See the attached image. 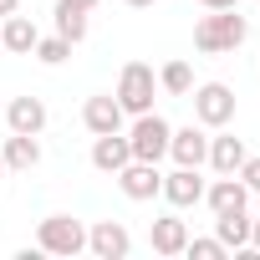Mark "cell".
<instances>
[{"label":"cell","mask_w":260,"mask_h":260,"mask_svg":"<svg viewBox=\"0 0 260 260\" xmlns=\"http://www.w3.org/2000/svg\"><path fill=\"white\" fill-rule=\"evenodd\" d=\"M41 41V31L26 21V16H6V26H0V51H16V56H31Z\"/></svg>","instance_id":"14"},{"label":"cell","mask_w":260,"mask_h":260,"mask_svg":"<svg viewBox=\"0 0 260 260\" xmlns=\"http://www.w3.org/2000/svg\"><path fill=\"white\" fill-rule=\"evenodd\" d=\"M250 214L245 209H230V214H214V240L224 245V250H245L250 245Z\"/></svg>","instance_id":"16"},{"label":"cell","mask_w":260,"mask_h":260,"mask_svg":"<svg viewBox=\"0 0 260 260\" xmlns=\"http://www.w3.org/2000/svg\"><path fill=\"white\" fill-rule=\"evenodd\" d=\"M21 11V0H0V16H16Z\"/></svg>","instance_id":"25"},{"label":"cell","mask_w":260,"mask_h":260,"mask_svg":"<svg viewBox=\"0 0 260 260\" xmlns=\"http://www.w3.org/2000/svg\"><path fill=\"white\" fill-rule=\"evenodd\" d=\"M87 250H92L97 260H122L127 250H133V235H127L117 219H97V224L87 230Z\"/></svg>","instance_id":"8"},{"label":"cell","mask_w":260,"mask_h":260,"mask_svg":"<svg viewBox=\"0 0 260 260\" xmlns=\"http://www.w3.org/2000/svg\"><path fill=\"white\" fill-rule=\"evenodd\" d=\"M235 174H240V184H245L250 194H260V158H250V153H245V164H240Z\"/></svg>","instance_id":"23"},{"label":"cell","mask_w":260,"mask_h":260,"mask_svg":"<svg viewBox=\"0 0 260 260\" xmlns=\"http://www.w3.org/2000/svg\"><path fill=\"white\" fill-rule=\"evenodd\" d=\"M0 158H6V169H16V174H31V169L41 164V143H36V133H11Z\"/></svg>","instance_id":"15"},{"label":"cell","mask_w":260,"mask_h":260,"mask_svg":"<svg viewBox=\"0 0 260 260\" xmlns=\"http://www.w3.org/2000/svg\"><path fill=\"white\" fill-rule=\"evenodd\" d=\"M122 102L112 97V92H102V97H87V107H82V122H87V133L97 138V133H122Z\"/></svg>","instance_id":"10"},{"label":"cell","mask_w":260,"mask_h":260,"mask_svg":"<svg viewBox=\"0 0 260 260\" xmlns=\"http://www.w3.org/2000/svg\"><path fill=\"white\" fill-rule=\"evenodd\" d=\"M148 245H153V255H184V245H189V224H184V219H153Z\"/></svg>","instance_id":"17"},{"label":"cell","mask_w":260,"mask_h":260,"mask_svg":"<svg viewBox=\"0 0 260 260\" xmlns=\"http://www.w3.org/2000/svg\"><path fill=\"white\" fill-rule=\"evenodd\" d=\"M169 133L174 127L158 112H138L133 127H127V148H133V158H143V164H158V158H169Z\"/></svg>","instance_id":"4"},{"label":"cell","mask_w":260,"mask_h":260,"mask_svg":"<svg viewBox=\"0 0 260 260\" xmlns=\"http://www.w3.org/2000/svg\"><path fill=\"white\" fill-rule=\"evenodd\" d=\"M127 158H133L127 133H97V138H92V169H97V174H117Z\"/></svg>","instance_id":"11"},{"label":"cell","mask_w":260,"mask_h":260,"mask_svg":"<svg viewBox=\"0 0 260 260\" xmlns=\"http://www.w3.org/2000/svg\"><path fill=\"white\" fill-rule=\"evenodd\" d=\"M184 255H194V260H224L230 250H224L219 240H194V235H189V245H184Z\"/></svg>","instance_id":"22"},{"label":"cell","mask_w":260,"mask_h":260,"mask_svg":"<svg viewBox=\"0 0 260 260\" xmlns=\"http://www.w3.org/2000/svg\"><path fill=\"white\" fill-rule=\"evenodd\" d=\"M61 6H77V11H92V6H97V0H61Z\"/></svg>","instance_id":"26"},{"label":"cell","mask_w":260,"mask_h":260,"mask_svg":"<svg viewBox=\"0 0 260 260\" xmlns=\"http://www.w3.org/2000/svg\"><path fill=\"white\" fill-rule=\"evenodd\" d=\"M0 179H6V158H0Z\"/></svg>","instance_id":"28"},{"label":"cell","mask_w":260,"mask_h":260,"mask_svg":"<svg viewBox=\"0 0 260 260\" xmlns=\"http://www.w3.org/2000/svg\"><path fill=\"white\" fill-rule=\"evenodd\" d=\"M31 56H36V61H46V67H61V61L72 56V41H67V36H41Z\"/></svg>","instance_id":"21"},{"label":"cell","mask_w":260,"mask_h":260,"mask_svg":"<svg viewBox=\"0 0 260 260\" xmlns=\"http://www.w3.org/2000/svg\"><path fill=\"white\" fill-rule=\"evenodd\" d=\"M204 204H209L214 214H230V209H245V204H250V189L240 184V174H219V179L204 189Z\"/></svg>","instance_id":"12"},{"label":"cell","mask_w":260,"mask_h":260,"mask_svg":"<svg viewBox=\"0 0 260 260\" xmlns=\"http://www.w3.org/2000/svg\"><path fill=\"white\" fill-rule=\"evenodd\" d=\"M112 179H117V189H122L127 199H138V204H143V199H153V194L164 189V174H158V164H143V158H127V164H122Z\"/></svg>","instance_id":"6"},{"label":"cell","mask_w":260,"mask_h":260,"mask_svg":"<svg viewBox=\"0 0 260 260\" xmlns=\"http://www.w3.org/2000/svg\"><path fill=\"white\" fill-rule=\"evenodd\" d=\"M127 6H133V11H148V6H158V0H127Z\"/></svg>","instance_id":"27"},{"label":"cell","mask_w":260,"mask_h":260,"mask_svg":"<svg viewBox=\"0 0 260 260\" xmlns=\"http://www.w3.org/2000/svg\"><path fill=\"white\" fill-rule=\"evenodd\" d=\"M214 174H235L240 164H245V143L240 138H230V133H219V138H209V158H204Z\"/></svg>","instance_id":"18"},{"label":"cell","mask_w":260,"mask_h":260,"mask_svg":"<svg viewBox=\"0 0 260 260\" xmlns=\"http://www.w3.org/2000/svg\"><path fill=\"white\" fill-rule=\"evenodd\" d=\"M169 158H174V164H184V169H199V164L209 158V133H204L199 122L174 127V133H169Z\"/></svg>","instance_id":"7"},{"label":"cell","mask_w":260,"mask_h":260,"mask_svg":"<svg viewBox=\"0 0 260 260\" xmlns=\"http://www.w3.org/2000/svg\"><path fill=\"white\" fill-rule=\"evenodd\" d=\"M194 122H199V127H230V122H235V92H230L224 82L194 87Z\"/></svg>","instance_id":"5"},{"label":"cell","mask_w":260,"mask_h":260,"mask_svg":"<svg viewBox=\"0 0 260 260\" xmlns=\"http://www.w3.org/2000/svg\"><path fill=\"white\" fill-rule=\"evenodd\" d=\"M245 36H250V21L240 16V6H235V11H209V16H199V26H194V46H199L204 56H224V51L245 46Z\"/></svg>","instance_id":"1"},{"label":"cell","mask_w":260,"mask_h":260,"mask_svg":"<svg viewBox=\"0 0 260 260\" xmlns=\"http://www.w3.org/2000/svg\"><path fill=\"white\" fill-rule=\"evenodd\" d=\"M199 6H204V11H235L240 0H199Z\"/></svg>","instance_id":"24"},{"label":"cell","mask_w":260,"mask_h":260,"mask_svg":"<svg viewBox=\"0 0 260 260\" xmlns=\"http://www.w3.org/2000/svg\"><path fill=\"white\" fill-rule=\"evenodd\" d=\"M56 36H67L72 46L87 36V11H77V6H61L56 0Z\"/></svg>","instance_id":"20"},{"label":"cell","mask_w":260,"mask_h":260,"mask_svg":"<svg viewBox=\"0 0 260 260\" xmlns=\"http://www.w3.org/2000/svg\"><path fill=\"white\" fill-rule=\"evenodd\" d=\"M158 87H164L169 97H189V92H194V67H189V61H164Z\"/></svg>","instance_id":"19"},{"label":"cell","mask_w":260,"mask_h":260,"mask_svg":"<svg viewBox=\"0 0 260 260\" xmlns=\"http://www.w3.org/2000/svg\"><path fill=\"white\" fill-rule=\"evenodd\" d=\"M174 209H194L199 199H204V179H199V169H174V174H164V189H158Z\"/></svg>","instance_id":"9"},{"label":"cell","mask_w":260,"mask_h":260,"mask_svg":"<svg viewBox=\"0 0 260 260\" xmlns=\"http://www.w3.org/2000/svg\"><path fill=\"white\" fill-rule=\"evenodd\" d=\"M153 92H158V77H153V67L148 61H127L122 67V77H117V102H122V112H153Z\"/></svg>","instance_id":"3"},{"label":"cell","mask_w":260,"mask_h":260,"mask_svg":"<svg viewBox=\"0 0 260 260\" xmlns=\"http://www.w3.org/2000/svg\"><path fill=\"white\" fill-rule=\"evenodd\" d=\"M36 245H41V255H61V260H72V255L87 250V224L72 219V214H46V219L36 224Z\"/></svg>","instance_id":"2"},{"label":"cell","mask_w":260,"mask_h":260,"mask_svg":"<svg viewBox=\"0 0 260 260\" xmlns=\"http://www.w3.org/2000/svg\"><path fill=\"white\" fill-rule=\"evenodd\" d=\"M6 127H11V133H36V138H41V127H46V102H41V97H11Z\"/></svg>","instance_id":"13"}]
</instances>
